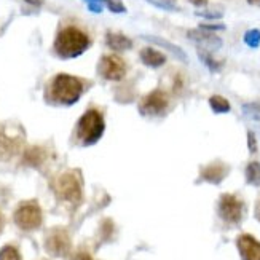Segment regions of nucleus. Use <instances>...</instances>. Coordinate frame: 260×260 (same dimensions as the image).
<instances>
[{
  "label": "nucleus",
  "instance_id": "1",
  "mask_svg": "<svg viewBox=\"0 0 260 260\" xmlns=\"http://www.w3.org/2000/svg\"><path fill=\"white\" fill-rule=\"evenodd\" d=\"M89 47V37L86 32L75 26L64 27L59 30L54 40V51L62 59H72L83 54Z\"/></svg>",
  "mask_w": 260,
  "mask_h": 260
},
{
  "label": "nucleus",
  "instance_id": "2",
  "mask_svg": "<svg viewBox=\"0 0 260 260\" xmlns=\"http://www.w3.org/2000/svg\"><path fill=\"white\" fill-rule=\"evenodd\" d=\"M83 93V83L77 77L59 74L53 78L51 82V96L59 104L72 106L80 99Z\"/></svg>",
  "mask_w": 260,
  "mask_h": 260
},
{
  "label": "nucleus",
  "instance_id": "3",
  "mask_svg": "<svg viewBox=\"0 0 260 260\" xmlns=\"http://www.w3.org/2000/svg\"><path fill=\"white\" fill-rule=\"evenodd\" d=\"M106 131L104 117L101 115V112L91 109L85 112L82 118L78 120L77 125V138L80 139L83 145H93L96 144Z\"/></svg>",
  "mask_w": 260,
  "mask_h": 260
},
{
  "label": "nucleus",
  "instance_id": "4",
  "mask_svg": "<svg viewBox=\"0 0 260 260\" xmlns=\"http://www.w3.org/2000/svg\"><path fill=\"white\" fill-rule=\"evenodd\" d=\"M219 216L227 223H240L244 214V203L235 195L225 193L219 200Z\"/></svg>",
  "mask_w": 260,
  "mask_h": 260
},
{
  "label": "nucleus",
  "instance_id": "5",
  "mask_svg": "<svg viewBox=\"0 0 260 260\" xmlns=\"http://www.w3.org/2000/svg\"><path fill=\"white\" fill-rule=\"evenodd\" d=\"M15 222L22 230L39 229L42 223V209L37 203H22L15 212Z\"/></svg>",
  "mask_w": 260,
  "mask_h": 260
},
{
  "label": "nucleus",
  "instance_id": "6",
  "mask_svg": "<svg viewBox=\"0 0 260 260\" xmlns=\"http://www.w3.org/2000/svg\"><path fill=\"white\" fill-rule=\"evenodd\" d=\"M98 72L101 74V77H104L106 80L118 82L126 74V64L123 62V59L118 58V56L107 54L101 58L98 64Z\"/></svg>",
  "mask_w": 260,
  "mask_h": 260
},
{
  "label": "nucleus",
  "instance_id": "7",
  "mask_svg": "<svg viewBox=\"0 0 260 260\" xmlns=\"http://www.w3.org/2000/svg\"><path fill=\"white\" fill-rule=\"evenodd\" d=\"M56 190H58V195L69 201V203H78L82 200V185L80 180L74 173H66L58 179V184H56Z\"/></svg>",
  "mask_w": 260,
  "mask_h": 260
},
{
  "label": "nucleus",
  "instance_id": "8",
  "mask_svg": "<svg viewBox=\"0 0 260 260\" xmlns=\"http://www.w3.org/2000/svg\"><path fill=\"white\" fill-rule=\"evenodd\" d=\"M169 99L168 94L161 89H155V91L149 93L139 104V110L142 115H149V117H155L160 115L168 109Z\"/></svg>",
  "mask_w": 260,
  "mask_h": 260
},
{
  "label": "nucleus",
  "instance_id": "9",
  "mask_svg": "<svg viewBox=\"0 0 260 260\" xmlns=\"http://www.w3.org/2000/svg\"><path fill=\"white\" fill-rule=\"evenodd\" d=\"M45 247L47 251L56 257H62L69 252L71 249V241H69V235H67L64 230H53L48 238L47 243H45Z\"/></svg>",
  "mask_w": 260,
  "mask_h": 260
},
{
  "label": "nucleus",
  "instance_id": "10",
  "mask_svg": "<svg viewBox=\"0 0 260 260\" xmlns=\"http://www.w3.org/2000/svg\"><path fill=\"white\" fill-rule=\"evenodd\" d=\"M236 246L243 260H260V241L251 235H241L236 240Z\"/></svg>",
  "mask_w": 260,
  "mask_h": 260
},
{
  "label": "nucleus",
  "instance_id": "11",
  "mask_svg": "<svg viewBox=\"0 0 260 260\" xmlns=\"http://www.w3.org/2000/svg\"><path fill=\"white\" fill-rule=\"evenodd\" d=\"M187 36L190 40H193L195 43L201 45V47H205V48H209V50H219L222 47V40L216 36V34L205 30V29L188 30Z\"/></svg>",
  "mask_w": 260,
  "mask_h": 260
},
{
  "label": "nucleus",
  "instance_id": "12",
  "mask_svg": "<svg viewBox=\"0 0 260 260\" xmlns=\"http://www.w3.org/2000/svg\"><path fill=\"white\" fill-rule=\"evenodd\" d=\"M230 168L220 161H216L209 166H206L201 171V180H206L209 184H220L222 180L227 177Z\"/></svg>",
  "mask_w": 260,
  "mask_h": 260
},
{
  "label": "nucleus",
  "instance_id": "13",
  "mask_svg": "<svg viewBox=\"0 0 260 260\" xmlns=\"http://www.w3.org/2000/svg\"><path fill=\"white\" fill-rule=\"evenodd\" d=\"M139 56H141V61L145 66L153 67V69H156V67H161L166 62V56L161 51H158L155 48H149V47L144 48Z\"/></svg>",
  "mask_w": 260,
  "mask_h": 260
},
{
  "label": "nucleus",
  "instance_id": "14",
  "mask_svg": "<svg viewBox=\"0 0 260 260\" xmlns=\"http://www.w3.org/2000/svg\"><path fill=\"white\" fill-rule=\"evenodd\" d=\"M142 39L144 40H147V42H152V43H156V45H160V47H163V48H166L169 53H173L177 59H180L182 62H187V54H185V51L180 48V47H177V45H174V43H171V42H168V40H165V39H161V37H153V36H142Z\"/></svg>",
  "mask_w": 260,
  "mask_h": 260
},
{
  "label": "nucleus",
  "instance_id": "15",
  "mask_svg": "<svg viewBox=\"0 0 260 260\" xmlns=\"http://www.w3.org/2000/svg\"><path fill=\"white\" fill-rule=\"evenodd\" d=\"M106 43L109 48L115 50V51H126L133 47V42L126 36H123V34H115V32L107 34Z\"/></svg>",
  "mask_w": 260,
  "mask_h": 260
},
{
  "label": "nucleus",
  "instance_id": "16",
  "mask_svg": "<svg viewBox=\"0 0 260 260\" xmlns=\"http://www.w3.org/2000/svg\"><path fill=\"white\" fill-rule=\"evenodd\" d=\"M209 106L214 112H216V114H229L230 109H232L229 101L222 96H217V94L209 98Z\"/></svg>",
  "mask_w": 260,
  "mask_h": 260
},
{
  "label": "nucleus",
  "instance_id": "17",
  "mask_svg": "<svg viewBox=\"0 0 260 260\" xmlns=\"http://www.w3.org/2000/svg\"><path fill=\"white\" fill-rule=\"evenodd\" d=\"M246 180H247V184H251L254 187H260V163L258 161H252L247 165Z\"/></svg>",
  "mask_w": 260,
  "mask_h": 260
},
{
  "label": "nucleus",
  "instance_id": "18",
  "mask_svg": "<svg viewBox=\"0 0 260 260\" xmlns=\"http://www.w3.org/2000/svg\"><path fill=\"white\" fill-rule=\"evenodd\" d=\"M198 56H200L201 62H203V64H206V66L209 67V71H212V72H219V71H220L222 64H220V62H217L216 59H214L208 51L198 50Z\"/></svg>",
  "mask_w": 260,
  "mask_h": 260
},
{
  "label": "nucleus",
  "instance_id": "19",
  "mask_svg": "<svg viewBox=\"0 0 260 260\" xmlns=\"http://www.w3.org/2000/svg\"><path fill=\"white\" fill-rule=\"evenodd\" d=\"M244 43L251 48H257L260 45V30L258 29H251L244 34Z\"/></svg>",
  "mask_w": 260,
  "mask_h": 260
},
{
  "label": "nucleus",
  "instance_id": "20",
  "mask_svg": "<svg viewBox=\"0 0 260 260\" xmlns=\"http://www.w3.org/2000/svg\"><path fill=\"white\" fill-rule=\"evenodd\" d=\"M26 160L30 163V165H39L42 160H43V152L39 149V147H32V149L27 152L26 155Z\"/></svg>",
  "mask_w": 260,
  "mask_h": 260
},
{
  "label": "nucleus",
  "instance_id": "21",
  "mask_svg": "<svg viewBox=\"0 0 260 260\" xmlns=\"http://www.w3.org/2000/svg\"><path fill=\"white\" fill-rule=\"evenodd\" d=\"M0 260H21L18 251L15 249V247H4L2 251H0Z\"/></svg>",
  "mask_w": 260,
  "mask_h": 260
},
{
  "label": "nucleus",
  "instance_id": "22",
  "mask_svg": "<svg viewBox=\"0 0 260 260\" xmlns=\"http://www.w3.org/2000/svg\"><path fill=\"white\" fill-rule=\"evenodd\" d=\"M243 112L254 120H260V106L258 104H244Z\"/></svg>",
  "mask_w": 260,
  "mask_h": 260
},
{
  "label": "nucleus",
  "instance_id": "23",
  "mask_svg": "<svg viewBox=\"0 0 260 260\" xmlns=\"http://www.w3.org/2000/svg\"><path fill=\"white\" fill-rule=\"evenodd\" d=\"M103 4H106L107 5V8L110 10V11H114V13H125V7H123L121 4H118V2H115V0H103Z\"/></svg>",
  "mask_w": 260,
  "mask_h": 260
},
{
  "label": "nucleus",
  "instance_id": "24",
  "mask_svg": "<svg viewBox=\"0 0 260 260\" xmlns=\"http://www.w3.org/2000/svg\"><path fill=\"white\" fill-rule=\"evenodd\" d=\"M247 147H249V152L255 153L257 152V139H255V134L252 131L247 133Z\"/></svg>",
  "mask_w": 260,
  "mask_h": 260
},
{
  "label": "nucleus",
  "instance_id": "25",
  "mask_svg": "<svg viewBox=\"0 0 260 260\" xmlns=\"http://www.w3.org/2000/svg\"><path fill=\"white\" fill-rule=\"evenodd\" d=\"M197 16L209 18V19H219V18H222V13L220 11H197Z\"/></svg>",
  "mask_w": 260,
  "mask_h": 260
},
{
  "label": "nucleus",
  "instance_id": "26",
  "mask_svg": "<svg viewBox=\"0 0 260 260\" xmlns=\"http://www.w3.org/2000/svg\"><path fill=\"white\" fill-rule=\"evenodd\" d=\"M200 29H205V30L212 32V30H223L225 26H223V24H201Z\"/></svg>",
  "mask_w": 260,
  "mask_h": 260
},
{
  "label": "nucleus",
  "instance_id": "27",
  "mask_svg": "<svg viewBox=\"0 0 260 260\" xmlns=\"http://www.w3.org/2000/svg\"><path fill=\"white\" fill-rule=\"evenodd\" d=\"M190 4H193L195 7H206L208 0H188Z\"/></svg>",
  "mask_w": 260,
  "mask_h": 260
},
{
  "label": "nucleus",
  "instance_id": "28",
  "mask_svg": "<svg viewBox=\"0 0 260 260\" xmlns=\"http://www.w3.org/2000/svg\"><path fill=\"white\" fill-rule=\"evenodd\" d=\"M254 214H255V219L260 222V200L257 201V205H255V211H254Z\"/></svg>",
  "mask_w": 260,
  "mask_h": 260
},
{
  "label": "nucleus",
  "instance_id": "29",
  "mask_svg": "<svg viewBox=\"0 0 260 260\" xmlns=\"http://www.w3.org/2000/svg\"><path fill=\"white\" fill-rule=\"evenodd\" d=\"M29 5H34V7H40L43 4V0H26Z\"/></svg>",
  "mask_w": 260,
  "mask_h": 260
},
{
  "label": "nucleus",
  "instance_id": "30",
  "mask_svg": "<svg viewBox=\"0 0 260 260\" xmlns=\"http://www.w3.org/2000/svg\"><path fill=\"white\" fill-rule=\"evenodd\" d=\"M251 5H255V7H260V0H247Z\"/></svg>",
  "mask_w": 260,
  "mask_h": 260
},
{
  "label": "nucleus",
  "instance_id": "31",
  "mask_svg": "<svg viewBox=\"0 0 260 260\" xmlns=\"http://www.w3.org/2000/svg\"><path fill=\"white\" fill-rule=\"evenodd\" d=\"M80 260H91V258H89L86 254H82V255H80Z\"/></svg>",
  "mask_w": 260,
  "mask_h": 260
},
{
  "label": "nucleus",
  "instance_id": "32",
  "mask_svg": "<svg viewBox=\"0 0 260 260\" xmlns=\"http://www.w3.org/2000/svg\"><path fill=\"white\" fill-rule=\"evenodd\" d=\"M0 229H2V219H0Z\"/></svg>",
  "mask_w": 260,
  "mask_h": 260
}]
</instances>
